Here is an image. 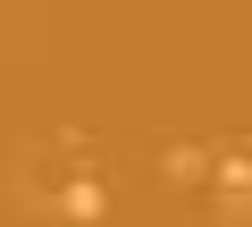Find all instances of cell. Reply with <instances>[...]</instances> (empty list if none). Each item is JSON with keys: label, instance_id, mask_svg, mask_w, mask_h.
<instances>
[{"label": "cell", "instance_id": "1", "mask_svg": "<svg viewBox=\"0 0 252 227\" xmlns=\"http://www.w3.org/2000/svg\"><path fill=\"white\" fill-rule=\"evenodd\" d=\"M59 219H67V227H101V219H109L101 177H67V185H59Z\"/></svg>", "mask_w": 252, "mask_h": 227}, {"label": "cell", "instance_id": "2", "mask_svg": "<svg viewBox=\"0 0 252 227\" xmlns=\"http://www.w3.org/2000/svg\"><path fill=\"white\" fill-rule=\"evenodd\" d=\"M160 168H168V185H202V177H210V152H202V143H168Z\"/></svg>", "mask_w": 252, "mask_h": 227}, {"label": "cell", "instance_id": "3", "mask_svg": "<svg viewBox=\"0 0 252 227\" xmlns=\"http://www.w3.org/2000/svg\"><path fill=\"white\" fill-rule=\"evenodd\" d=\"M210 177H219V194L252 202V152H210Z\"/></svg>", "mask_w": 252, "mask_h": 227}]
</instances>
